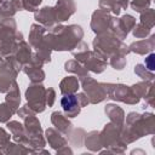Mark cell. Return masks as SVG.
<instances>
[{
  "instance_id": "obj_1",
  "label": "cell",
  "mask_w": 155,
  "mask_h": 155,
  "mask_svg": "<svg viewBox=\"0 0 155 155\" xmlns=\"http://www.w3.org/2000/svg\"><path fill=\"white\" fill-rule=\"evenodd\" d=\"M61 105L64 111H71L78 107V99L74 94H65L61 99Z\"/></svg>"
},
{
  "instance_id": "obj_2",
  "label": "cell",
  "mask_w": 155,
  "mask_h": 155,
  "mask_svg": "<svg viewBox=\"0 0 155 155\" xmlns=\"http://www.w3.org/2000/svg\"><path fill=\"white\" fill-rule=\"evenodd\" d=\"M153 59H154V54H150V56L148 57V59L145 61V63L148 64V67H149V69H150V70H153V69H154V64H153Z\"/></svg>"
}]
</instances>
